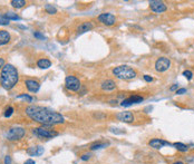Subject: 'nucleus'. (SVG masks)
Masks as SVG:
<instances>
[{"instance_id": "f257e3e1", "label": "nucleus", "mask_w": 194, "mask_h": 164, "mask_svg": "<svg viewBox=\"0 0 194 164\" xmlns=\"http://www.w3.org/2000/svg\"><path fill=\"white\" fill-rule=\"evenodd\" d=\"M26 114L29 117L43 125H55V124H61L65 122L64 116L57 112H54L47 107L43 106H28L26 108Z\"/></svg>"}, {"instance_id": "f03ea898", "label": "nucleus", "mask_w": 194, "mask_h": 164, "mask_svg": "<svg viewBox=\"0 0 194 164\" xmlns=\"http://www.w3.org/2000/svg\"><path fill=\"white\" fill-rule=\"evenodd\" d=\"M19 81L18 70L15 66L7 64L4 66L0 74V84L4 89H11Z\"/></svg>"}, {"instance_id": "7ed1b4c3", "label": "nucleus", "mask_w": 194, "mask_h": 164, "mask_svg": "<svg viewBox=\"0 0 194 164\" xmlns=\"http://www.w3.org/2000/svg\"><path fill=\"white\" fill-rule=\"evenodd\" d=\"M114 76H116L118 79H124V81H131L136 77V70L133 69L129 66H118L113 69Z\"/></svg>"}, {"instance_id": "20e7f679", "label": "nucleus", "mask_w": 194, "mask_h": 164, "mask_svg": "<svg viewBox=\"0 0 194 164\" xmlns=\"http://www.w3.org/2000/svg\"><path fill=\"white\" fill-rule=\"evenodd\" d=\"M32 133L36 136L40 137V139H51L54 136H57L58 133L56 131L53 130H47L44 127H36V128H32Z\"/></svg>"}, {"instance_id": "39448f33", "label": "nucleus", "mask_w": 194, "mask_h": 164, "mask_svg": "<svg viewBox=\"0 0 194 164\" xmlns=\"http://www.w3.org/2000/svg\"><path fill=\"white\" fill-rule=\"evenodd\" d=\"M25 130L20 126H15L11 127L7 133V139L9 141H17V139H20L25 136Z\"/></svg>"}, {"instance_id": "423d86ee", "label": "nucleus", "mask_w": 194, "mask_h": 164, "mask_svg": "<svg viewBox=\"0 0 194 164\" xmlns=\"http://www.w3.org/2000/svg\"><path fill=\"white\" fill-rule=\"evenodd\" d=\"M65 85H66V87L69 90H73V92H77V90L81 89V82H79V79L75 77V76H72V75H69V76L66 77Z\"/></svg>"}, {"instance_id": "0eeeda50", "label": "nucleus", "mask_w": 194, "mask_h": 164, "mask_svg": "<svg viewBox=\"0 0 194 164\" xmlns=\"http://www.w3.org/2000/svg\"><path fill=\"white\" fill-rule=\"evenodd\" d=\"M171 67V60L166 57H160L155 62V70L160 73H164Z\"/></svg>"}, {"instance_id": "6e6552de", "label": "nucleus", "mask_w": 194, "mask_h": 164, "mask_svg": "<svg viewBox=\"0 0 194 164\" xmlns=\"http://www.w3.org/2000/svg\"><path fill=\"white\" fill-rule=\"evenodd\" d=\"M150 8L152 11L156 13H165L166 10H167L166 4L163 1H158V0H152V1H150Z\"/></svg>"}, {"instance_id": "1a4fd4ad", "label": "nucleus", "mask_w": 194, "mask_h": 164, "mask_svg": "<svg viewBox=\"0 0 194 164\" xmlns=\"http://www.w3.org/2000/svg\"><path fill=\"white\" fill-rule=\"evenodd\" d=\"M98 20H99V22H101L103 25L113 26L114 24L116 22V17L114 16L113 13H101V15L98 16Z\"/></svg>"}, {"instance_id": "9d476101", "label": "nucleus", "mask_w": 194, "mask_h": 164, "mask_svg": "<svg viewBox=\"0 0 194 164\" xmlns=\"http://www.w3.org/2000/svg\"><path fill=\"white\" fill-rule=\"evenodd\" d=\"M144 101V97L143 96H140V95H133L128 98L123 99L121 103L122 106H131L133 104H138V103H142Z\"/></svg>"}, {"instance_id": "9b49d317", "label": "nucleus", "mask_w": 194, "mask_h": 164, "mask_svg": "<svg viewBox=\"0 0 194 164\" xmlns=\"http://www.w3.org/2000/svg\"><path fill=\"white\" fill-rule=\"evenodd\" d=\"M116 117H117L118 121L124 122V123H132V122H134V114L129 111L119 112V113L116 115Z\"/></svg>"}, {"instance_id": "f8f14e48", "label": "nucleus", "mask_w": 194, "mask_h": 164, "mask_svg": "<svg viewBox=\"0 0 194 164\" xmlns=\"http://www.w3.org/2000/svg\"><path fill=\"white\" fill-rule=\"evenodd\" d=\"M148 145H150L151 148H155V150H160V148H162L163 146H165V145H172V144L162 139H153L148 142Z\"/></svg>"}, {"instance_id": "ddd939ff", "label": "nucleus", "mask_w": 194, "mask_h": 164, "mask_svg": "<svg viewBox=\"0 0 194 164\" xmlns=\"http://www.w3.org/2000/svg\"><path fill=\"white\" fill-rule=\"evenodd\" d=\"M25 84H26V87H27V89L29 92H31V93H37L39 88H40V85H39V83L35 81V79H26L25 81Z\"/></svg>"}, {"instance_id": "4468645a", "label": "nucleus", "mask_w": 194, "mask_h": 164, "mask_svg": "<svg viewBox=\"0 0 194 164\" xmlns=\"http://www.w3.org/2000/svg\"><path fill=\"white\" fill-rule=\"evenodd\" d=\"M101 87L103 90L110 92V90H114L116 88V84H115V82L112 81V79H106V81H104V82L101 83Z\"/></svg>"}, {"instance_id": "2eb2a0df", "label": "nucleus", "mask_w": 194, "mask_h": 164, "mask_svg": "<svg viewBox=\"0 0 194 164\" xmlns=\"http://www.w3.org/2000/svg\"><path fill=\"white\" fill-rule=\"evenodd\" d=\"M94 28V25L92 22H89V21H86V22H83L81 25L78 26V28H77V31L79 34H84L86 31H89V30H92Z\"/></svg>"}, {"instance_id": "dca6fc26", "label": "nucleus", "mask_w": 194, "mask_h": 164, "mask_svg": "<svg viewBox=\"0 0 194 164\" xmlns=\"http://www.w3.org/2000/svg\"><path fill=\"white\" fill-rule=\"evenodd\" d=\"M10 41V34L6 30H0V46L6 45Z\"/></svg>"}, {"instance_id": "f3484780", "label": "nucleus", "mask_w": 194, "mask_h": 164, "mask_svg": "<svg viewBox=\"0 0 194 164\" xmlns=\"http://www.w3.org/2000/svg\"><path fill=\"white\" fill-rule=\"evenodd\" d=\"M37 66L39 68H41V69H47V68H49L51 66V62L49 59H47V58H41V59H39L37 62Z\"/></svg>"}, {"instance_id": "a211bd4d", "label": "nucleus", "mask_w": 194, "mask_h": 164, "mask_svg": "<svg viewBox=\"0 0 194 164\" xmlns=\"http://www.w3.org/2000/svg\"><path fill=\"white\" fill-rule=\"evenodd\" d=\"M174 148H176L178 151H180V152H186V151H189V146L187 145H185V144H183V143H181V142H176V143H174V144H172Z\"/></svg>"}, {"instance_id": "6ab92c4d", "label": "nucleus", "mask_w": 194, "mask_h": 164, "mask_svg": "<svg viewBox=\"0 0 194 164\" xmlns=\"http://www.w3.org/2000/svg\"><path fill=\"white\" fill-rule=\"evenodd\" d=\"M108 145V143H103V142H95L90 145V150L92 151H95V150H101V148H104Z\"/></svg>"}, {"instance_id": "aec40b11", "label": "nucleus", "mask_w": 194, "mask_h": 164, "mask_svg": "<svg viewBox=\"0 0 194 164\" xmlns=\"http://www.w3.org/2000/svg\"><path fill=\"white\" fill-rule=\"evenodd\" d=\"M10 4H11V6L13 8L19 9V8H22L25 4H26V1L25 0H12Z\"/></svg>"}, {"instance_id": "412c9836", "label": "nucleus", "mask_w": 194, "mask_h": 164, "mask_svg": "<svg viewBox=\"0 0 194 164\" xmlns=\"http://www.w3.org/2000/svg\"><path fill=\"white\" fill-rule=\"evenodd\" d=\"M6 17L8 18L9 20H20V17L18 16L17 13H12V11H8V13H6Z\"/></svg>"}, {"instance_id": "4be33fe9", "label": "nucleus", "mask_w": 194, "mask_h": 164, "mask_svg": "<svg viewBox=\"0 0 194 164\" xmlns=\"http://www.w3.org/2000/svg\"><path fill=\"white\" fill-rule=\"evenodd\" d=\"M45 9H46V11L49 13V15H55V13H57V9L54 7L53 4H46L45 6Z\"/></svg>"}, {"instance_id": "5701e85b", "label": "nucleus", "mask_w": 194, "mask_h": 164, "mask_svg": "<svg viewBox=\"0 0 194 164\" xmlns=\"http://www.w3.org/2000/svg\"><path fill=\"white\" fill-rule=\"evenodd\" d=\"M9 19L6 17V15H1L0 13V25H2V26H7V25H9Z\"/></svg>"}, {"instance_id": "b1692460", "label": "nucleus", "mask_w": 194, "mask_h": 164, "mask_svg": "<svg viewBox=\"0 0 194 164\" xmlns=\"http://www.w3.org/2000/svg\"><path fill=\"white\" fill-rule=\"evenodd\" d=\"M12 113H13V107L9 106L8 108H6V111H4V117H10L12 115Z\"/></svg>"}, {"instance_id": "393cba45", "label": "nucleus", "mask_w": 194, "mask_h": 164, "mask_svg": "<svg viewBox=\"0 0 194 164\" xmlns=\"http://www.w3.org/2000/svg\"><path fill=\"white\" fill-rule=\"evenodd\" d=\"M37 148H38V146H36V148L34 146V148H28V150H27V153L32 156H37Z\"/></svg>"}, {"instance_id": "a878e982", "label": "nucleus", "mask_w": 194, "mask_h": 164, "mask_svg": "<svg viewBox=\"0 0 194 164\" xmlns=\"http://www.w3.org/2000/svg\"><path fill=\"white\" fill-rule=\"evenodd\" d=\"M183 76H185L189 81H191V79L193 78V73L190 72V70H184V72H183Z\"/></svg>"}, {"instance_id": "bb28decb", "label": "nucleus", "mask_w": 194, "mask_h": 164, "mask_svg": "<svg viewBox=\"0 0 194 164\" xmlns=\"http://www.w3.org/2000/svg\"><path fill=\"white\" fill-rule=\"evenodd\" d=\"M17 98H24V99H27L28 102H32V97L31 96H29V95H27V94L19 95V96H17Z\"/></svg>"}, {"instance_id": "cd10ccee", "label": "nucleus", "mask_w": 194, "mask_h": 164, "mask_svg": "<svg viewBox=\"0 0 194 164\" xmlns=\"http://www.w3.org/2000/svg\"><path fill=\"white\" fill-rule=\"evenodd\" d=\"M34 36L36 38H38V39H40V40H45V39H46V37H45L41 33H39V31H35V33H34Z\"/></svg>"}, {"instance_id": "c85d7f7f", "label": "nucleus", "mask_w": 194, "mask_h": 164, "mask_svg": "<svg viewBox=\"0 0 194 164\" xmlns=\"http://www.w3.org/2000/svg\"><path fill=\"white\" fill-rule=\"evenodd\" d=\"M90 157H92V154H90V153H85V154H83V155L81 156V159L83 161H88Z\"/></svg>"}, {"instance_id": "c756f323", "label": "nucleus", "mask_w": 194, "mask_h": 164, "mask_svg": "<svg viewBox=\"0 0 194 164\" xmlns=\"http://www.w3.org/2000/svg\"><path fill=\"white\" fill-rule=\"evenodd\" d=\"M43 153H44V148H43V146H38V148H37V156L41 155Z\"/></svg>"}, {"instance_id": "7c9ffc66", "label": "nucleus", "mask_w": 194, "mask_h": 164, "mask_svg": "<svg viewBox=\"0 0 194 164\" xmlns=\"http://www.w3.org/2000/svg\"><path fill=\"white\" fill-rule=\"evenodd\" d=\"M144 81L147 83H151L153 82V77H151L150 75H144Z\"/></svg>"}, {"instance_id": "2f4dec72", "label": "nucleus", "mask_w": 194, "mask_h": 164, "mask_svg": "<svg viewBox=\"0 0 194 164\" xmlns=\"http://www.w3.org/2000/svg\"><path fill=\"white\" fill-rule=\"evenodd\" d=\"M186 93V88H180V89L176 90V94L178 95H183Z\"/></svg>"}, {"instance_id": "473e14b6", "label": "nucleus", "mask_w": 194, "mask_h": 164, "mask_svg": "<svg viewBox=\"0 0 194 164\" xmlns=\"http://www.w3.org/2000/svg\"><path fill=\"white\" fill-rule=\"evenodd\" d=\"M4 164H11V157L9 155H7L4 157Z\"/></svg>"}, {"instance_id": "72a5a7b5", "label": "nucleus", "mask_w": 194, "mask_h": 164, "mask_svg": "<svg viewBox=\"0 0 194 164\" xmlns=\"http://www.w3.org/2000/svg\"><path fill=\"white\" fill-rule=\"evenodd\" d=\"M4 66V58H0V69H2Z\"/></svg>"}, {"instance_id": "f704fd0d", "label": "nucleus", "mask_w": 194, "mask_h": 164, "mask_svg": "<svg viewBox=\"0 0 194 164\" xmlns=\"http://www.w3.org/2000/svg\"><path fill=\"white\" fill-rule=\"evenodd\" d=\"M24 164H36V162H35L34 160H31V159H29V160L26 161Z\"/></svg>"}, {"instance_id": "c9c22d12", "label": "nucleus", "mask_w": 194, "mask_h": 164, "mask_svg": "<svg viewBox=\"0 0 194 164\" xmlns=\"http://www.w3.org/2000/svg\"><path fill=\"white\" fill-rule=\"evenodd\" d=\"M178 84H174L173 86H172V87L170 88V90H175V89H178Z\"/></svg>"}, {"instance_id": "e433bc0d", "label": "nucleus", "mask_w": 194, "mask_h": 164, "mask_svg": "<svg viewBox=\"0 0 194 164\" xmlns=\"http://www.w3.org/2000/svg\"><path fill=\"white\" fill-rule=\"evenodd\" d=\"M172 164H184L182 162V161H176V162H174V163H172Z\"/></svg>"}]
</instances>
